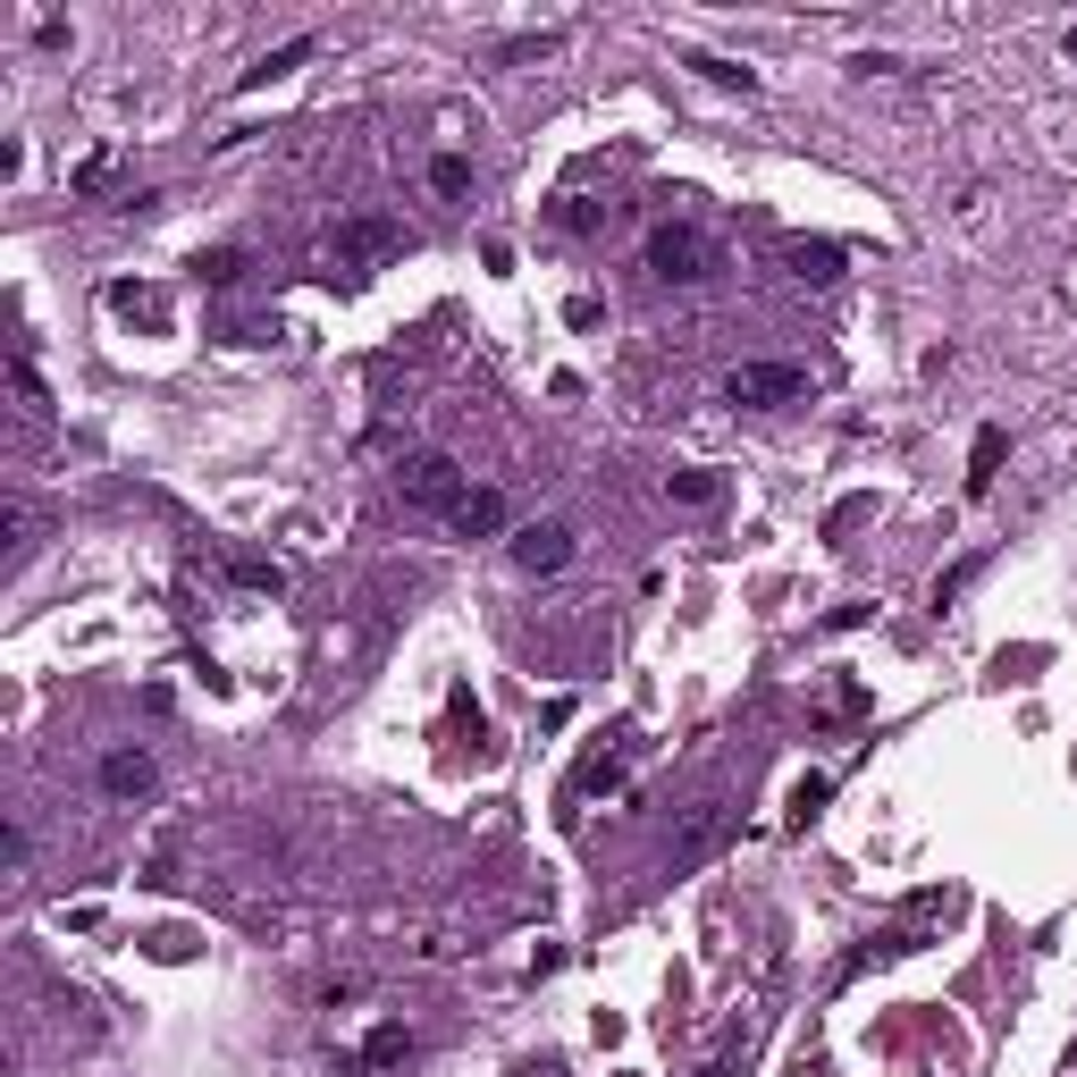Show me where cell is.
<instances>
[{
	"label": "cell",
	"mask_w": 1077,
	"mask_h": 1077,
	"mask_svg": "<svg viewBox=\"0 0 1077 1077\" xmlns=\"http://www.w3.org/2000/svg\"><path fill=\"white\" fill-rule=\"evenodd\" d=\"M648 270H657V278H707V270H716V245H707L699 227H657V236H648Z\"/></svg>",
	"instance_id": "cell-1"
},
{
	"label": "cell",
	"mask_w": 1077,
	"mask_h": 1077,
	"mask_svg": "<svg viewBox=\"0 0 1077 1077\" xmlns=\"http://www.w3.org/2000/svg\"><path fill=\"white\" fill-rule=\"evenodd\" d=\"M404 497H413V506H430V513H454L463 472H454L447 454H413V463H404Z\"/></svg>",
	"instance_id": "cell-2"
},
{
	"label": "cell",
	"mask_w": 1077,
	"mask_h": 1077,
	"mask_svg": "<svg viewBox=\"0 0 1077 1077\" xmlns=\"http://www.w3.org/2000/svg\"><path fill=\"white\" fill-rule=\"evenodd\" d=\"M809 379L792 371V362H741L733 371V404H783V396H800Z\"/></svg>",
	"instance_id": "cell-3"
},
{
	"label": "cell",
	"mask_w": 1077,
	"mask_h": 1077,
	"mask_svg": "<svg viewBox=\"0 0 1077 1077\" xmlns=\"http://www.w3.org/2000/svg\"><path fill=\"white\" fill-rule=\"evenodd\" d=\"M379 253H396V227H388V219H345L337 227V270L379 262Z\"/></svg>",
	"instance_id": "cell-4"
},
{
	"label": "cell",
	"mask_w": 1077,
	"mask_h": 1077,
	"mask_svg": "<svg viewBox=\"0 0 1077 1077\" xmlns=\"http://www.w3.org/2000/svg\"><path fill=\"white\" fill-rule=\"evenodd\" d=\"M565 556H572V539H565L556 522H539V530H513V565H522V572H556Z\"/></svg>",
	"instance_id": "cell-5"
},
{
	"label": "cell",
	"mask_w": 1077,
	"mask_h": 1077,
	"mask_svg": "<svg viewBox=\"0 0 1077 1077\" xmlns=\"http://www.w3.org/2000/svg\"><path fill=\"white\" fill-rule=\"evenodd\" d=\"M447 522H454V530H472V539H480V530H506V497H497V489H463Z\"/></svg>",
	"instance_id": "cell-6"
},
{
	"label": "cell",
	"mask_w": 1077,
	"mask_h": 1077,
	"mask_svg": "<svg viewBox=\"0 0 1077 1077\" xmlns=\"http://www.w3.org/2000/svg\"><path fill=\"white\" fill-rule=\"evenodd\" d=\"M101 792H118V800L151 792V757H144V750H118V757H101Z\"/></svg>",
	"instance_id": "cell-7"
},
{
	"label": "cell",
	"mask_w": 1077,
	"mask_h": 1077,
	"mask_svg": "<svg viewBox=\"0 0 1077 1077\" xmlns=\"http://www.w3.org/2000/svg\"><path fill=\"white\" fill-rule=\"evenodd\" d=\"M783 262H792V270H800L809 286L842 278V253H833V245H809V236H792V245H783Z\"/></svg>",
	"instance_id": "cell-8"
},
{
	"label": "cell",
	"mask_w": 1077,
	"mask_h": 1077,
	"mask_svg": "<svg viewBox=\"0 0 1077 1077\" xmlns=\"http://www.w3.org/2000/svg\"><path fill=\"white\" fill-rule=\"evenodd\" d=\"M606 219H615V203H589V194H572V203L556 210V227H565V236H598Z\"/></svg>",
	"instance_id": "cell-9"
},
{
	"label": "cell",
	"mask_w": 1077,
	"mask_h": 1077,
	"mask_svg": "<svg viewBox=\"0 0 1077 1077\" xmlns=\"http://www.w3.org/2000/svg\"><path fill=\"white\" fill-rule=\"evenodd\" d=\"M716 833H724V809H699V816H691V825H682V842H674V859H699V851H707V842H716Z\"/></svg>",
	"instance_id": "cell-10"
},
{
	"label": "cell",
	"mask_w": 1077,
	"mask_h": 1077,
	"mask_svg": "<svg viewBox=\"0 0 1077 1077\" xmlns=\"http://www.w3.org/2000/svg\"><path fill=\"white\" fill-rule=\"evenodd\" d=\"M303 59H312V35H303V42H286V51H270V59H262V68H253V76H245V85H270V76H286V68H303Z\"/></svg>",
	"instance_id": "cell-11"
},
{
	"label": "cell",
	"mask_w": 1077,
	"mask_h": 1077,
	"mask_svg": "<svg viewBox=\"0 0 1077 1077\" xmlns=\"http://www.w3.org/2000/svg\"><path fill=\"white\" fill-rule=\"evenodd\" d=\"M993 463H1002V430H985V438H977V472H968V489H977V497L993 489Z\"/></svg>",
	"instance_id": "cell-12"
},
{
	"label": "cell",
	"mask_w": 1077,
	"mask_h": 1077,
	"mask_svg": "<svg viewBox=\"0 0 1077 1077\" xmlns=\"http://www.w3.org/2000/svg\"><path fill=\"white\" fill-rule=\"evenodd\" d=\"M691 68H699L707 85H741V94H750V85H757L750 68H733V59H716V51H699V59H691Z\"/></svg>",
	"instance_id": "cell-13"
},
{
	"label": "cell",
	"mask_w": 1077,
	"mask_h": 1077,
	"mask_svg": "<svg viewBox=\"0 0 1077 1077\" xmlns=\"http://www.w3.org/2000/svg\"><path fill=\"white\" fill-rule=\"evenodd\" d=\"M463 177H472V169H463L454 151H438V160H430V186H438V194H463Z\"/></svg>",
	"instance_id": "cell-14"
},
{
	"label": "cell",
	"mask_w": 1077,
	"mask_h": 1077,
	"mask_svg": "<svg viewBox=\"0 0 1077 1077\" xmlns=\"http://www.w3.org/2000/svg\"><path fill=\"white\" fill-rule=\"evenodd\" d=\"M396 1052H404V1027H379V1036H371V1052H362V1060H371V1069H388Z\"/></svg>",
	"instance_id": "cell-15"
},
{
	"label": "cell",
	"mask_w": 1077,
	"mask_h": 1077,
	"mask_svg": "<svg viewBox=\"0 0 1077 1077\" xmlns=\"http://www.w3.org/2000/svg\"><path fill=\"white\" fill-rule=\"evenodd\" d=\"M674 497H682V506H707V497H716V480H707V472H674Z\"/></svg>",
	"instance_id": "cell-16"
},
{
	"label": "cell",
	"mask_w": 1077,
	"mask_h": 1077,
	"mask_svg": "<svg viewBox=\"0 0 1077 1077\" xmlns=\"http://www.w3.org/2000/svg\"><path fill=\"white\" fill-rule=\"evenodd\" d=\"M236 581H253V589H278V565H262V556H236Z\"/></svg>",
	"instance_id": "cell-17"
},
{
	"label": "cell",
	"mask_w": 1077,
	"mask_h": 1077,
	"mask_svg": "<svg viewBox=\"0 0 1077 1077\" xmlns=\"http://www.w3.org/2000/svg\"><path fill=\"white\" fill-rule=\"evenodd\" d=\"M203 278H219V286H227V278H245V253H210Z\"/></svg>",
	"instance_id": "cell-18"
},
{
	"label": "cell",
	"mask_w": 1077,
	"mask_h": 1077,
	"mask_svg": "<svg viewBox=\"0 0 1077 1077\" xmlns=\"http://www.w3.org/2000/svg\"><path fill=\"white\" fill-rule=\"evenodd\" d=\"M699 1077H733V1060H707V1069H699Z\"/></svg>",
	"instance_id": "cell-19"
},
{
	"label": "cell",
	"mask_w": 1077,
	"mask_h": 1077,
	"mask_svg": "<svg viewBox=\"0 0 1077 1077\" xmlns=\"http://www.w3.org/2000/svg\"><path fill=\"white\" fill-rule=\"evenodd\" d=\"M530 1077H565V1069H556V1060H548V1069H530Z\"/></svg>",
	"instance_id": "cell-20"
}]
</instances>
